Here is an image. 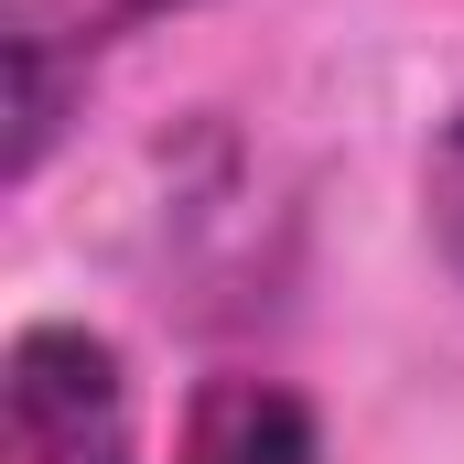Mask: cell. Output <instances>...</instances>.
Masks as SVG:
<instances>
[{
  "instance_id": "6da1fadb",
  "label": "cell",
  "mask_w": 464,
  "mask_h": 464,
  "mask_svg": "<svg viewBox=\"0 0 464 464\" xmlns=\"http://www.w3.org/2000/svg\"><path fill=\"white\" fill-rule=\"evenodd\" d=\"M0 464H140V411H130V356L76 324L33 314L0 346Z\"/></svg>"
},
{
  "instance_id": "3957f363",
  "label": "cell",
  "mask_w": 464,
  "mask_h": 464,
  "mask_svg": "<svg viewBox=\"0 0 464 464\" xmlns=\"http://www.w3.org/2000/svg\"><path fill=\"white\" fill-rule=\"evenodd\" d=\"M421 217H432V248L454 259V281H464V98L432 119V151H421Z\"/></svg>"
},
{
  "instance_id": "7a4b0ae2",
  "label": "cell",
  "mask_w": 464,
  "mask_h": 464,
  "mask_svg": "<svg viewBox=\"0 0 464 464\" xmlns=\"http://www.w3.org/2000/svg\"><path fill=\"white\" fill-rule=\"evenodd\" d=\"M173 464H324V421L281 378H206L173 432Z\"/></svg>"
},
{
  "instance_id": "277c9868",
  "label": "cell",
  "mask_w": 464,
  "mask_h": 464,
  "mask_svg": "<svg viewBox=\"0 0 464 464\" xmlns=\"http://www.w3.org/2000/svg\"><path fill=\"white\" fill-rule=\"evenodd\" d=\"M22 11H44L54 33H76V44H109L130 22H162V11H184V0H22Z\"/></svg>"
}]
</instances>
